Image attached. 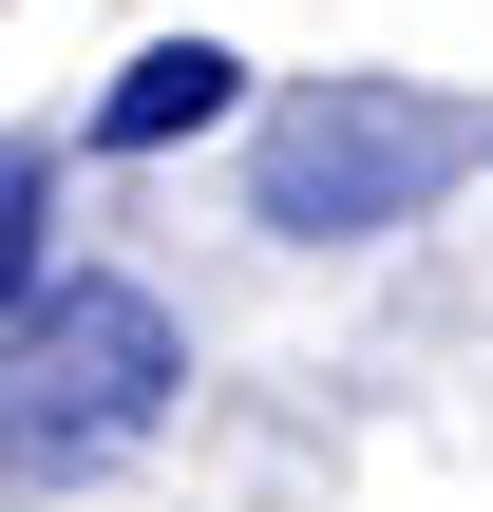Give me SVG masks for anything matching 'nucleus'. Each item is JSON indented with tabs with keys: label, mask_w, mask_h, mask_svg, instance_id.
<instances>
[{
	"label": "nucleus",
	"mask_w": 493,
	"mask_h": 512,
	"mask_svg": "<svg viewBox=\"0 0 493 512\" xmlns=\"http://www.w3.org/2000/svg\"><path fill=\"white\" fill-rule=\"evenodd\" d=\"M57 285V152L19 133V171H0V304H38Z\"/></svg>",
	"instance_id": "obj_4"
},
{
	"label": "nucleus",
	"mask_w": 493,
	"mask_h": 512,
	"mask_svg": "<svg viewBox=\"0 0 493 512\" xmlns=\"http://www.w3.org/2000/svg\"><path fill=\"white\" fill-rule=\"evenodd\" d=\"M475 152H493V114L418 95V76H304V95L247 133V228H266V247H380V228H418Z\"/></svg>",
	"instance_id": "obj_1"
},
{
	"label": "nucleus",
	"mask_w": 493,
	"mask_h": 512,
	"mask_svg": "<svg viewBox=\"0 0 493 512\" xmlns=\"http://www.w3.org/2000/svg\"><path fill=\"white\" fill-rule=\"evenodd\" d=\"M171 399H190V323L133 266H57L19 304V475H114Z\"/></svg>",
	"instance_id": "obj_2"
},
{
	"label": "nucleus",
	"mask_w": 493,
	"mask_h": 512,
	"mask_svg": "<svg viewBox=\"0 0 493 512\" xmlns=\"http://www.w3.org/2000/svg\"><path fill=\"white\" fill-rule=\"evenodd\" d=\"M228 95H247V57H228V38H152V57L95 95V152H171V133H209Z\"/></svg>",
	"instance_id": "obj_3"
}]
</instances>
